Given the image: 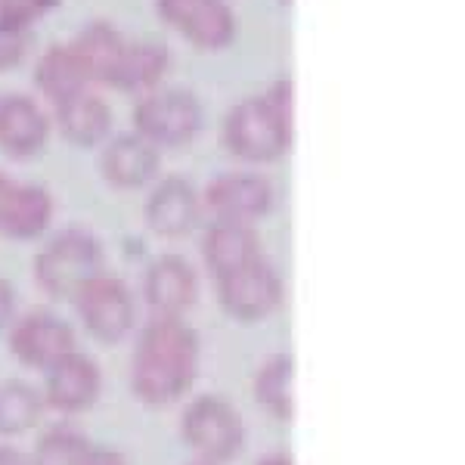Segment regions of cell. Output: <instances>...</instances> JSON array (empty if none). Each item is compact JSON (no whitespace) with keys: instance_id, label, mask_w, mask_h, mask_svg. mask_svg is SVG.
Segmentation results:
<instances>
[{"instance_id":"obj_27","label":"cell","mask_w":465,"mask_h":465,"mask_svg":"<svg viewBox=\"0 0 465 465\" xmlns=\"http://www.w3.org/2000/svg\"><path fill=\"white\" fill-rule=\"evenodd\" d=\"M13 320H16V292L6 280H0V332H6Z\"/></svg>"},{"instance_id":"obj_28","label":"cell","mask_w":465,"mask_h":465,"mask_svg":"<svg viewBox=\"0 0 465 465\" xmlns=\"http://www.w3.org/2000/svg\"><path fill=\"white\" fill-rule=\"evenodd\" d=\"M87 465H131V460L115 447H90V456H87Z\"/></svg>"},{"instance_id":"obj_26","label":"cell","mask_w":465,"mask_h":465,"mask_svg":"<svg viewBox=\"0 0 465 465\" xmlns=\"http://www.w3.org/2000/svg\"><path fill=\"white\" fill-rule=\"evenodd\" d=\"M25 56V32L0 22V72L13 69Z\"/></svg>"},{"instance_id":"obj_3","label":"cell","mask_w":465,"mask_h":465,"mask_svg":"<svg viewBox=\"0 0 465 465\" xmlns=\"http://www.w3.org/2000/svg\"><path fill=\"white\" fill-rule=\"evenodd\" d=\"M103 264L100 239L84 227H65L35 254V282L54 302H72L81 286L103 273Z\"/></svg>"},{"instance_id":"obj_32","label":"cell","mask_w":465,"mask_h":465,"mask_svg":"<svg viewBox=\"0 0 465 465\" xmlns=\"http://www.w3.org/2000/svg\"><path fill=\"white\" fill-rule=\"evenodd\" d=\"M286 4H289V0H286Z\"/></svg>"},{"instance_id":"obj_20","label":"cell","mask_w":465,"mask_h":465,"mask_svg":"<svg viewBox=\"0 0 465 465\" xmlns=\"http://www.w3.org/2000/svg\"><path fill=\"white\" fill-rule=\"evenodd\" d=\"M171 56L168 47L159 41H127L118 65L109 78V87L118 90H131V94H149V90L159 87V81L164 78Z\"/></svg>"},{"instance_id":"obj_31","label":"cell","mask_w":465,"mask_h":465,"mask_svg":"<svg viewBox=\"0 0 465 465\" xmlns=\"http://www.w3.org/2000/svg\"><path fill=\"white\" fill-rule=\"evenodd\" d=\"M196 465H205V462H196Z\"/></svg>"},{"instance_id":"obj_21","label":"cell","mask_w":465,"mask_h":465,"mask_svg":"<svg viewBox=\"0 0 465 465\" xmlns=\"http://www.w3.org/2000/svg\"><path fill=\"white\" fill-rule=\"evenodd\" d=\"M124 44H127L124 35L115 25H109V22H90L87 28H81L72 37L69 47L74 50L78 63L84 65L90 84H109Z\"/></svg>"},{"instance_id":"obj_15","label":"cell","mask_w":465,"mask_h":465,"mask_svg":"<svg viewBox=\"0 0 465 465\" xmlns=\"http://www.w3.org/2000/svg\"><path fill=\"white\" fill-rule=\"evenodd\" d=\"M162 155L140 134H118L106 140L100 155V174L115 190H143L159 177Z\"/></svg>"},{"instance_id":"obj_14","label":"cell","mask_w":465,"mask_h":465,"mask_svg":"<svg viewBox=\"0 0 465 465\" xmlns=\"http://www.w3.org/2000/svg\"><path fill=\"white\" fill-rule=\"evenodd\" d=\"M146 227L162 239H183L202 217L199 190L183 177H164L153 186L143 205Z\"/></svg>"},{"instance_id":"obj_17","label":"cell","mask_w":465,"mask_h":465,"mask_svg":"<svg viewBox=\"0 0 465 465\" xmlns=\"http://www.w3.org/2000/svg\"><path fill=\"white\" fill-rule=\"evenodd\" d=\"M261 254H264V249H261V239L249 223L214 221L212 227L205 230L202 261H205V270H208L212 280H221V276L232 273V270L252 264V261L261 258Z\"/></svg>"},{"instance_id":"obj_11","label":"cell","mask_w":465,"mask_h":465,"mask_svg":"<svg viewBox=\"0 0 465 465\" xmlns=\"http://www.w3.org/2000/svg\"><path fill=\"white\" fill-rule=\"evenodd\" d=\"M155 10L199 50H223L236 32L227 0H155Z\"/></svg>"},{"instance_id":"obj_16","label":"cell","mask_w":465,"mask_h":465,"mask_svg":"<svg viewBox=\"0 0 465 465\" xmlns=\"http://www.w3.org/2000/svg\"><path fill=\"white\" fill-rule=\"evenodd\" d=\"M50 137V118L25 94L0 96V153L10 159H32Z\"/></svg>"},{"instance_id":"obj_29","label":"cell","mask_w":465,"mask_h":465,"mask_svg":"<svg viewBox=\"0 0 465 465\" xmlns=\"http://www.w3.org/2000/svg\"><path fill=\"white\" fill-rule=\"evenodd\" d=\"M0 465H32V460H28V453H22L19 447L0 444Z\"/></svg>"},{"instance_id":"obj_5","label":"cell","mask_w":465,"mask_h":465,"mask_svg":"<svg viewBox=\"0 0 465 465\" xmlns=\"http://www.w3.org/2000/svg\"><path fill=\"white\" fill-rule=\"evenodd\" d=\"M72 304L84 332L106 348L127 341L137 329V298L124 280L106 273V270L96 273L87 286H81Z\"/></svg>"},{"instance_id":"obj_12","label":"cell","mask_w":465,"mask_h":465,"mask_svg":"<svg viewBox=\"0 0 465 465\" xmlns=\"http://www.w3.org/2000/svg\"><path fill=\"white\" fill-rule=\"evenodd\" d=\"M199 302V273L180 254H162L143 273V304L153 317L183 320Z\"/></svg>"},{"instance_id":"obj_7","label":"cell","mask_w":465,"mask_h":465,"mask_svg":"<svg viewBox=\"0 0 465 465\" xmlns=\"http://www.w3.org/2000/svg\"><path fill=\"white\" fill-rule=\"evenodd\" d=\"M217 304L236 322H264L286 302V282L267 254L214 280Z\"/></svg>"},{"instance_id":"obj_24","label":"cell","mask_w":465,"mask_h":465,"mask_svg":"<svg viewBox=\"0 0 465 465\" xmlns=\"http://www.w3.org/2000/svg\"><path fill=\"white\" fill-rule=\"evenodd\" d=\"M90 447L94 444L84 431L72 429V425H56L37 438L28 460L32 465H87Z\"/></svg>"},{"instance_id":"obj_23","label":"cell","mask_w":465,"mask_h":465,"mask_svg":"<svg viewBox=\"0 0 465 465\" xmlns=\"http://www.w3.org/2000/svg\"><path fill=\"white\" fill-rule=\"evenodd\" d=\"M44 394L25 379H6L0 381V438H22L41 422Z\"/></svg>"},{"instance_id":"obj_4","label":"cell","mask_w":465,"mask_h":465,"mask_svg":"<svg viewBox=\"0 0 465 465\" xmlns=\"http://www.w3.org/2000/svg\"><path fill=\"white\" fill-rule=\"evenodd\" d=\"M180 438L205 465H227L245 447V419L227 397L199 394L183 407Z\"/></svg>"},{"instance_id":"obj_6","label":"cell","mask_w":465,"mask_h":465,"mask_svg":"<svg viewBox=\"0 0 465 465\" xmlns=\"http://www.w3.org/2000/svg\"><path fill=\"white\" fill-rule=\"evenodd\" d=\"M134 127L155 149H177L193 143L202 131V103L193 90L155 87L140 96L134 109Z\"/></svg>"},{"instance_id":"obj_10","label":"cell","mask_w":465,"mask_h":465,"mask_svg":"<svg viewBox=\"0 0 465 465\" xmlns=\"http://www.w3.org/2000/svg\"><path fill=\"white\" fill-rule=\"evenodd\" d=\"M44 403L63 416L87 412L103 394V370L84 351H72L44 372Z\"/></svg>"},{"instance_id":"obj_8","label":"cell","mask_w":465,"mask_h":465,"mask_svg":"<svg viewBox=\"0 0 465 465\" xmlns=\"http://www.w3.org/2000/svg\"><path fill=\"white\" fill-rule=\"evenodd\" d=\"M6 344L25 370L47 372L56 360L78 351V335H74L72 322L56 317L54 311H28L22 317L16 313V320L10 322Z\"/></svg>"},{"instance_id":"obj_1","label":"cell","mask_w":465,"mask_h":465,"mask_svg":"<svg viewBox=\"0 0 465 465\" xmlns=\"http://www.w3.org/2000/svg\"><path fill=\"white\" fill-rule=\"evenodd\" d=\"M202 370V339L186 320L153 317L131 351V391L146 407H171L193 391Z\"/></svg>"},{"instance_id":"obj_19","label":"cell","mask_w":465,"mask_h":465,"mask_svg":"<svg viewBox=\"0 0 465 465\" xmlns=\"http://www.w3.org/2000/svg\"><path fill=\"white\" fill-rule=\"evenodd\" d=\"M56 109V127L72 146H100L106 143L112 131V109L106 100H100L96 94L72 96V100L59 103Z\"/></svg>"},{"instance_id":"obj_25","label":"cell","mask_w":465,"mask_h":465,"mask_svg":"<svg viewBox=\"0 0 465 465\" xmlns=\"http://www.w3.org/2000/svg\"><path fill=\"white\" fill-rule=\"evenodd\" d=\"M59 0H0V22L28 32L37 19H44Z\"/></svg>"},{"instance_id":"obj_30","label":"cell","mask_w":465,"mask_h":465,"mask_svg":"<svg viewBox=\"0 0 465 465\" xmlns=\"http://www.w3.org/2000/svg\"><path fill=\"white\" fill-rule=\"evenodd\" d=\"M258 465H295V460H292L289 453H270V456H264Z\"/></svg>"},{"instance_id":"obj_9","label":"cell","mask_w":465,"mask_h":465,"mask_svg":"<svg viewBox=\"0 0 465 465\" xmlns=\"http://www.w3.org/2000/svg\"><path fill=\"white\" fill-rule=\"evenodd\" d=\"M202 208L223 223H254L273 208V183L254 171H230L205 186Z\"/></svg>"},{"instance_id":"obj_18","label":"cell","mask_w":465,"mask_h":465,"mask_svg":"<svg viewBox=\"0 0 465 465\" xmlns=\"http://www.w3.org/2000/svg\"><path fill=\"white\" fill-rule=\"evenodd\" d=\"M295 357L292 354H273L258 366L252 379V391L258 407L273 416L276 422H292L298 412V394H295Z\"/></svg>"},{"instance_id":"obj_13","label":"cell","mask_w":465,"mask_h":465,"mask_svg":"<svg viewBox=\"0 0 465 465\" xmlns=\"http://www.w3.org/2000/svg\"><path fill=\"white\" fill-rule=\"evenodd\" d=\"M54 221V196L37 183H22L0 171V236L32 242Z\"/></svg>"},{"instance_id":"obj_2","label":"cell","mask_w":465,"mask_h":465,"mask_svg":"<svg viewBox=\"0 0 465 465\" xmlns=\"http://www.w3.org/2000/svg\"><path fill=\"white\" fill-rule=\"evenodd\" d=\"M295 137V87L289 78L261 96L236 103L223 118V146L249 164H267L289 153Z\"/></svg>"},{"instance_id":"obj_22","label":"cell","mask_w":465,"mask_h":465,"mask_svg":"<svg viewBox=\"0 0 465 465\" xmlns=\"http://www.w3.org/2000/svg\"><path fill=\"white\" fill-rule=\"evenodd\" d=\"M35 81H37V90H41L54 106H59V103L72 100V96H78V94H84V90L94 87L87 78V72H84V65L78 63V56H74V50L69 47V44H63V47H50L47 54L37 59Z\"/></svg>"}]
</instances>
